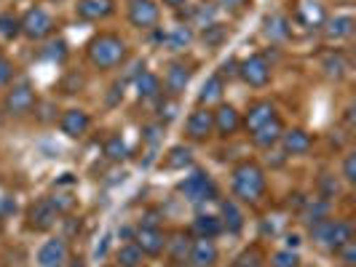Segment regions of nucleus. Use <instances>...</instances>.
Masks as SVG:
<instances>
[{"label":"nucleus","mask_w":356,"mask_h":267,"mask_svg":"<svg viewBox=\"0 0 356 267\" xmlns=\"http://www.w3.org/2000/svg\"><path fill=\"white\" fill-rule=\"evenodd\" d=\"M86 56L97 70H113L118 64H124L129 49H126V40L115 33H99L97 37H91L89 46H86Z\"/></svg>","instance_id":"nucleus-1"},{"label":"nucleus","mask_w":356,"mask_h":267,"mask_svg":"<svg viewBox=\"0 0 356 267\" xmlns=\"http://www.w3.org/2000/svg\"><path fill=\"white\" fill-rule=\"evenodd\" d=\"M231 187H233V196L244 203H257L260 198L266 196V171L260 163L254 160H244L233 169V179H231Z\"/></svg>","instance_id":"nucleus-2"},{"label":"nucleus","mask_w":356,"mask_h":267,"mask_svg":"<svg viewBox=\"0 0 356 267\" xmlns=\"http://www.w3.org/2000/svg\"><path fill=\"white\" fill-rule=\"evenodd\" d=\"M311 235H314V241L324 246V249L330 251H338L343 243H348V241H354V227H351V222H346V219H321L316 222L314 227H311Z\"/></svg>","instance_id":"nucleus-3"},{"label":"nucleus","mask_w":356,"mask_h":267,"mask_svg":"<svg viewBox=\"0 0 356 267\" xmlns=\"http://www.w3.org/2000/svg\"><path fill=\"white\" fill-rule=\"evenodd\" d=\"M35 107H38L35 89H33L27 80H22V83H17V86H11V89L6 91V99H3L6 115H11V118H24V115H30Z\"/></svg>","instance_id":"nucleus-4"},{"label":"nucleus","mask_w":356,"mask_h":267,"mask_svg":"<svg viewBox=\"0 0 356 267\" xmlns=\"http://www.w3.org/2000/svg\"><path fill=\"white\" fill-rule=\"evenodd\" d=\"M177 190L182 196L188 198V200H193V203H204V200H214L217 198V184H214V179L207 174V171H193L191 177H185L182 182L177 184Z\"/></svg>","instance_id":"nucleus-5"},{"label":"nucleus","mask_w":356,"mask_h":267,"mask_svg":"<svg viewBox=\"0 0 356 267\" xmlns=\"http://www.w3.org/2000/svg\"><path fill=\"white\" fill-rule=\"evenodd\" d=\"M19 30L22 35L30 37V40H43L54 33V19L46 8H30L24 17L19 19Z\"/></svg>","instance_id":"nucleus-6"},{"label":"nucleus","mask_w":356,"mask_h":267,"mask_svg":"<svg viewBox=\"0 0 356 267\" xmlns=\"http://www.w3.org/2000/svg\"><path fill=\"white\" fill-rule=\"evenodd\" d=\"M238 75L244 78L247 86H252V89H263V86L270 83V64H268L266 56L252 53V56H247V59L238 64Z\"/></svg>","instance_id":"nucleus-7"},{"label":"nucleus","mask_w":356,"mask_h":267,"mask_svg":"<svg viewBox=\"0 0 356 267\" xmlns=\"http://www.w3.org/2000/svg\"><path fill=\"white\" fill-rule=\"evenodd\" d=\"M59 222V212L51 203V198H40L27 209V227L35 232H49Z\"/></svg>","instance_id":"nucleus-8"},{"label":"nucleus","mask_w":356,"mask_h":267,"mask_svg":"<svg viewBox=\"0 0 356 267\" xmlns=\"http://www.w3.org/2000/svg\"><path fill=\"white\" fill-rule=\"evenodd\" d=\"M161 11L156 0H129V21L140 30H153L159 24Z\"/></svg>","instance_id":"nucleus-9"},{"label":"nucleus","mask_w":356,"mask_h":267,"mask_svg":"<svg viewBox=\"0 0 356 267\" xmlns=\"http://www.w3.org/2000/svg\"><path fill=\"white\" fill-rule=\"evenodd\" d=\"M185 134H188V139H193V142H207L214 134L212 110H209V107H198L196 112H191L188 126H185Z\"/></svg>","instance_id":"nucleus-10"},{"label":"nucleus","mask_w":356,"mask_h":267,"mask_svg":"<svg viewBox=\"0 0 356 267\" xmlns=\"http://www.w3.org/2000/svg\"><path fill=\"white\" fill-rule=\"evenodd\" d=\"M70 249L65 238H51L38 249V265L40 267H67Z\"/></svg>","instance_id":"nucleus-11"},{"label":"nucleus","mask_w":356,"mask_h":267,"mask_svg":"<svg viewBox=\"0 0 356 267\" xmlns=\"http://www.w3.org/2000/svg\"><path fill=\"white\" fill-rule=\"evenodd\" d=\"M134 243L140 246L145 257H159L166 249V232L161 227H137L134 230Z\"/></svg>","instance_id":"nucleus-12"},{"label":"nucleus","mask_w":356,"mask_h":267,"mask_svg":"<svg viewBox=\"0 0 356 267\" xmlns=\"http://www.w3.org/2000/svg\"><path fill=\"white\" fill-rule=\"evenodd\" d=\"M89 126H91L89 112H86V110H81V107L65 110V115L59 118V128H62V134H65V137H70V139L83 137V134L89 131Z\"/></svg>","instance_id":"nucleus-13"},{"label":"nucleus","mask_w":356,"mask_h":267,"mask_svg":"<svg viewBox=\"0 0 356 267\" xmlns=\"http://www.w3.org/2000/svg\"><path fill=\"white\" fill-rule=\"evenodd\" d=\"M212 115H214V134L222 137V139L233 137L241 128V115H238V110L233 105H220Z\"/></svg>","instance_id":"nucleus-14"},{"label":"nucleus","mask_w":356,"mask_h":267,"mask_svg":"<svg viewBox=\"0 0 356 267\" xmlns=\"http://www.w3.org/2000/svg\"><path fill=\"white\" fill-rule=\"evenodd\" d=\"M295 19H298V24H303L308 30H319V27H324V21H327V11H324V6L316 3V0H303L295 8Z\"/></svg>","instance_id":"nucleus-15"},{"label":"nucleus","mask_w":356,"mask_h":267,"mask_svg":"<svg viewBox=\"0 0 356 267\" xmlns=\"http://www.w3.org/2000/svg\"><path fill=\"white\" fill-rule=\"evenodd\" d=\"M217 259H220V251L214 246V241L209 238H196L193 241V246H191V257H188V262L193 267H214L217 265Z\"/></svg>","instance_id":"nucleus-16"},{"label":"nucleus","mask_w":356,"mask_h":267,"mask_svg":"<svg viewBox=\"0 0 356 267\" xmlns=\"http://www.w3.org/2000/svg\"><path fill=\"white\" fill-rule=\"evenodd\" d=\"M191 246H193L191 232L177 230V232H172V235H166V249L163 251L169 254L172 265H179V262H188V257H191Z\"/></svg>","instance_id":"nucleus-17"},{"label":"nucleus","mask_w":356,"mask_h":267,"mask_svg":"<svg viewBox=\"0 0 356 267\" xmlns=\"http://www.w3.org/2000/svg\"><path fill=\"white\" fill-rule=\"evenodd\" d=\"M279 144L284 147L286 155H305L314 142H311V134L303 131V128H289V131L284 128V134H282Z\"/></svg>","instance_id":"nucleus-18"},{"label":"nucleus","mask_w":356,"mask_h":267,"mask_svg":"<svg viewBox=\"0 0 356 267\" xmlns=\"http://www.w3.org/2000/svg\"><path fill=\"white\" fill-rule=\"evenodd\" d=\"M273 118H276V107L270 105V102H254V105H250V110H247L241 126L252 134V131H257L260 126H266L268 121H273Z\"/></svg>","instance_id":"nucleus-19"},{"label":"nucleus","mask_w":356,"mask_h":267,"mask_svg":"<svg viewBox=\"0 0 356 267\" xmlns=\"http://www.w3.org/2000/svg\"><path fill=\"white\" fill-rule=\"evenodd\" d=\"M282 134H284V126H282L279 115H276L273 121H268L266 126H260L257 131H252V142L257 144V147H263V150H270V147L279 144Z\"/></svg>","instance_id":"nucleus-20"},{"label":"nucleus","mask_w":356,"mask_h":267,"mask_svg":"<svg viewBox=\"0 0 356 267\" xmlns=\"http://www.w3.org/2000/svg\"><path fill=\"white\" fill-rule=\"evenodd\" d=\"M188 80H191V70L185 64H179V62L169 64V70L163 75V86L172 96H179L182 91L188 89Z\"/></svg>","instance_id":"nucleus-21"},{"label":"nucleus","mask_w":356,"mask_h":267,"mask_svg":"<svg viewBox=\"0 0 356 267\" xmlns=\"http://www.w3.org/2000/svg\"><path fill=\"white\" fill-rule=\"evenodd\" d=\"M78 17L86 19V21H99L113 14V0H81L75 6Z\"/></svg>","instance_id":"nucleus-22"},{"label":"nucleus","mask_w":356,"mask_h":267,"mask_svg":"<svg viewBox=\"0 0 356 267\" xmlns=\"http://www.w3.org/2000/svg\"><path fill=\"white\" fill-rule=\"evenodd\" d=\"M220 222H222V230H228L231 235H238V232L244 230V214H241V209L233 200H222L220 203Z\"/></svg>","instance_id":"nucleus-23"},{"label":"nucleus","mask_w":356,"mask_h":267,"mask_svg":"<svg viewBox=\"0 0 356 267\" xmlns=\"http://www.w3.org/2000/svg\"><path fill=\"white\" fill-rule=\"evenodd\" d=\"M191 230H193L196 238H209V241H214L222 232V222L214 214H198L196 219H193V227Z\"/></svg>","instance_id":"nucleus-24"},{"label":"nucleus","mask_w":356,"mask_h":267,"mask_svg":"<svg viewBox=\"0 0 356 267\" xmlns=\"http://www.w3.org/2000/svg\"><path fill=\"white\" fill-rule=\"evenodd\" d=\"M300 216H303V222L308 225V227H314L316 222H321V219H327V216H330V200H324V198L305 200Z\"/></svg>","instance_id":"nucleus-25"},{"label":"nucleus","mask_w":356,"mask_h":267,"mask_svg":"<svg viewBox=\"0 0 356 267\" xmlns=\"http://www.w3.org/2000/svg\"><path fill=\"white\" fill-rule=\"evenodd\" d=\"M222 91H225V80H222V75H212L204 86H201V94H198V105L209 107L214 102H220L222 99Z\"/></svg>","instance_id":"nucleus-26"},{"label":"nucleus","mask_w":356,"mask_h":267,"mask_svg":"<svg viewBox=\"0 0 356 267\" xmlns=\"http://www.w3.org/2000/svg\"><path fill=\"white\" fill-rule=\"evenodd\" d=\"M351 33H354V19L348 17V14H343V17H335V19H327V21H324V35L330 37V40L348 37Z\"/></svg>","instance_id":"nucleus-27"},{"label":"nucleus","mask_w":356,"mask_h":267,"mask_svg":"<svg viewBox=\"0 0 356 267\" xmlns=\"http://www.w3.org/2000/svg\"><path fill=\"white\" fill-rule=\"evenodd\" d=\"M263 33H266V37L279 43V40H286V37L292 35V24H289V19L282 17V14H273V17L266 19Z\"/></svg>","instance_id":"nucleus-28"},{"label":"nucleus","mask_w":356,"mask_h":267,"mask_svg":"<svg viewBox=\"0 0 356 267\" xmlns=\"http://www.w3.org/2000/svg\"><path fill=\"white\" fill-rule=\"evenodd\" d=\"M137 94L140 99H159L161 96V78L156 72H140L137 75Z\"/></svg>","instance_id":"nucleus-29"},{"label":"nucleus","mask_w":356,"mask_h":267,"mask_svg":"<svg viewBox=\"0 0 356 267\" xmlns=\"http://www.w3.org/2000/svg\"><path fill=\"white\" fill-rule=\"evenodd\" d=\"M161 40L172 49V51H182V49H188L191 46V40H193V33H191V27H172L169 33H163Z\"/></svg>","instance_id":"nucleus-30"},{"label":"nucleus","mask_w":356,"mask_h":267,"mask_svg":"<svg viewBox=\"0 0 356 267\" xmlns=\"http://www.w3.org/2000/svg\"><path fill=\"white\" fill-rule=\"evenodd\" d=\"M115 262H118V267H143L145 254L140 251L137 243H124L121 249L115 251Z\"/></svg>","instance_id":"nucleus-31"},{"label":"nucleus","mask_w":356,"mask_h":267,"mask_svg":"<svg viewBox=\"0 0 356 267\" xmlns=\"http://www.w3.org/2000/svg\"><path fill=\"white\" fill-rule=\"evenodd\" d=\"M191 150L188 147H172L169 150V155H166V169H185V166H191Z\"/></svg>","instance_id":"nucleus-32"},{"label":"nucleus","mask_w":356,"mask_h":267,"mask_svg":"<svg viewBox=\"0 0 356 267\" xmlns=\"http://www.w3.org/2000/svg\"><path fill=\"white\" fill-rule=\"evenodd\" d=\"M321 67L330 78H343L346 75V59H343V53H327Z\"/></svg>","instance_id":"nucleus-33"},{"label":"nucleus","mask_w":356,"mask_h":267,"mask_svg":"<svg viewBox=\"0 0 356 267\" xmlns=\"http://www.w3.org/2000/svg\"><path fill=\"white\" fill-rule=\"evenodd\" d=\"M214 6L212 3H204V6H198L196 11H193V24L201 27V30H207V27H212L214 24Z\"/></svg>","instance_id":"nucleus-34"},{"label":"nucleus","mask_w":356,"mask_h":267,"mask_svg":"<svg viewBox=\"0 0 356 267\" xmlns=\"http://www.w3.org/2000/svg\"><path fill=\"white\" fill-rule=\"evenodd\" d=\"M270 267H300V257L292 249L276 251V254L270 257Z\"/></svg>","instance_id":"nucleus-35"},{"label":"nucleus","mask_w":356,"mask_h":267,"mask_svg":"<svg viewBox=\"0 0 356 267\" xmlns=\"http://www.w3.org/2000/svg\"><path fill=\"white\" fill-rule=\"evenodd\" d=\"M105 155L110 160H124L126 158V144L118 134H115V137H110V139L105 142Z\"/></svg>","instance_id":"nucleus-36"},{"label":"nucleus","mask_w":356,"mask_h":267,"mask_svg":"<svg viewBox=\"0 0 356 267\" xmlns=\"http://www.w3.org/2000/svg\"><path fill=\"white\" fill-rule=\"evenodd\" d=\"M19 33H22V30H19V19L11 17V14H0V35L14 40Z\"/></svg>","instance_id":"nucleus-37"},{"label":"nucleus","mask_w":356,"mask_h":267,"mask_svg":"<svg viewBox=\"0 0 356 267\" xmlns=\"http://www.w3.org/2000/svg\"><path fill=\"white\" fill-rule=\"evenodd\" d=\"M43 53H46V59H51V62H65V59H67V43L56 37V40H51V43L46 46Z\"/></svg>","instance_id":"nucleus-38"},{"label":"nucleus","mask_w":356,"mask_h":267,"mask_svg":"<svg viewBox=\"0 0 356 267\" xmlns=\"http://www.w3.org/2000/svg\"><path fill=\"white\" fill-rule=\"evenodd\" d=\"M319 190H321V198L324 200H330V198H335L340 193V184L338 179L332 177V174H324V177L319 179Z\"/></svg>","instance_id":"nucleus-39"},{"label":"nucleus","mask_w":356,"mask_h":267,"mask_svg":"<svg viewBox=\"0 0 356 267\" xmlns=\"http://www.w3.org/2000/svg\"><path fill=\"white\" fill-rule=\"evenodd\" d=\"M335 254L340 257L343 267H354L356 265V241H348V243H343V246H340Z\"/></svg>","instance_id":"nucleus-40"},{"label":"nucleus","mask_w":356,"mask_h":267,"mask_svg":"<svg viewBox=\"0 0 356 267\" xmlns=\"http://www.w3.org/2000/svg\"><path fill=\"white\" fill-rule=\"evenodd\" d=\"M343 179L348 184L356 182V153H346V158H343Z\"/></svg>","instance_id":"nucleus-41"},{"label":"nucleus","mask_w":356,"mask_h":267,"mask_svg":"<svg viewBox=\"0 0 356 267\" xmlns=\"http://www.w3.org/2000/svg\"><path fill=\"white\" fill-rule=\"evenodd\" d=\"M201 37H204V43H209V46H214V43H220V40L225 37V30H222L220 24H212V27H207V30L201 33Z\"/></svg>","instance_id":"nucleus-42"},{"label":"nucleus","mask_w":356,"mask_h":267,"mask_svg":"<svg viewBox=\"0 0 356 267\" xmlns=\"http://www.w3.org/2000/svg\"><path fill=\"white\" fill-rule=\"evenodd\" d=\"M11 80H14V64L6 56H0V86H8Z\"/></svg>","instance_id":"nucleus-43"},{"label":"nucleus","mask_w":356,"mask_h":267,"mask_svg":"<svg viewBox=\"0 0 356 267\" xmlns=\"http://www.w3.org/2000/svg\"><path fill=\"white\" fill-rule=\"evenodd\" d=\"M236 265L238 267H260V254H257V249L244 251V254L236 259Z\"/></svg>","instance_id":"nucleus-44"},{"label":"nucleus","mask_w":356,"mask_h":267,"mask_svg":"<svg viewBox=\"0 0 356 267\" xmlns=\"http://www.w3.org/2000/svg\"><path fill=\"white\" fill-rule=\"evenodd\" d=\"M81 86H83V78H81V75H70V78L62 83V91H65V94H75Z\"/></svg>","instance_id":"nucleus-45"},{"label":"nucleus","mask_w":356,"mask_h":267,"mask_svg":"<svg viewBox=\"0 0 356 267\" xmlns=\"http://www.w3.org/2000/svg\"><path fill=\"white\" fill-rule=\"evenodd\" d=\"M140 227H161L159 212H145L143 219H140Z\"/></svg>","instance_id":"nucleus-46"},{"label":"nucleus","mask_w":356,"mask_h":267,"mask_svg":"<svg viewBox=\"0 0 356 267\" xmlns=\"http://www.w3.org/2000/svg\"><path fill=\"white\" fill-rule=\"evenodd\" d=\"M217 3H220V8H222V11H241L250 0H217Z\"/></svg>","instance_id":"nucleus-47"},{"label":"nucleus","mask_w":356,"mask_h":267,"mask_svg":"<svg viewBox=\"0 0 356 267\" xmlns=\"http://www.w3.org/2000/svg\"><path fill=\"white\" fill-rule=\"evenodd\" d=\"M188 0H163V6H169V8H182Z\"/></svg>","instance_id":"nucleus-48"},{"label":"nucleus","mask_w":356,"mask_h":267,"mask_svg":"<svg viewBox=\"0 0 356 267\" xmlns=\"http://www.w3.org/2000/svg\"><path fill=\"white\" fill-rule=\"evenodd\" d=\"M233 67H236V62H233V59L231 62H225V64H222V75H233V72H236Z\"/></svg>","instance_id":"nucleus-49"},{"label":"nucleus","mask_w":356,"mask_h":267,"mask_svg":"<svg viewBox=\"0 0 356 267\" xmlns=\"http://www.w3.org/2000/svg\"><path fill=\"white\" fill-rule=\"evenodd\" d=\"M286 241H289V249H292V246H298V241H300V238H298V235H289Z\"/></svg>","instance_id":"nucleus-50"},{"label":"nucleus","mask_w":356,"mask_h":267,"mask_svg":"<svg viewBox=\"0 0 356 267\" xmlns=\"http://www.w3.org/2000/svg\"><path fill=\"white\" fill-rule=\"evenodd\" d=\"M172 267H193V265H188V262H179V265H172Z\"/></svg>","instance_id":"nucleus-51"},{"label":"nucleus","mask_w":356,"mask_h":267,"mask_svg":"<svg viewBox=\"0 0 356 267\" xmlns=\"http://www.w3.org/2000/svg\"><path fill=\"white\" fill-rule=\"evenodd\" d=\"M233 267H238V265H233Z\"/></svg>","instance_id":"nucleus-52"},{"label":"nucleus","mask_w":356,"mask_h":267,"mask_svg":"<svg viewBox=\"0 0 356 267\" xmlns=\"http://www.w3.org/2000/svg\"><path fill=\"white\" fill-rule=\"evenodd\" d=\"M0 56H3V53H0Z\"/></svg>","instance_id":"nucleus-53"},{"label":"nucleus","mask_w":356,"mask_h":267,"mask_svg":"<svg viewBox=\"0 0 356 267\" xmlns=\"http://www.w3.org/2000/svg\"><path fill=\"white\" fill-rule=\"evenodd\" d=\"M115 267H118V265H115Z\"/></svg>","instance_id":"nucleus-54"}]
</instances>
